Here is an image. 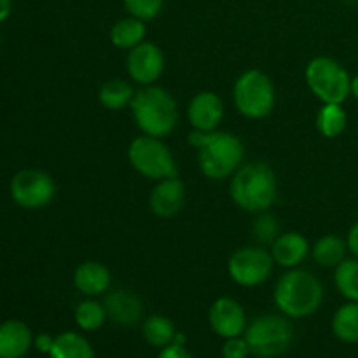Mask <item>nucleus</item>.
Returning a JSON list of instances; mask_svg holds the SVG:
<instances>
[{
    "label": "nucleus",
    "instance_id": "nucleus-1",
    "mask_svg": "<svg viewBox=\"0 0 358 358\" xmlns=\"http://www.w3.org/2000/svg\"><path fill=\"white\" fill-rule=\"evenodd\" d=\"M189 143L198 149L199 170L210 180L231 178L243 164L245 147L236 135L229 131L189 133Z\"/></svg>",
    "mask_w": 358,
    "mask_h": 358
},
{
    "label": "nucleus",
    "instance_id": "nucleus-2",
    "mask_svg": "<svg viewBox=\"0 0 358 358\" xmlns=\"http://www.w3.org/2000/svg\"><path fill=\"white\" fill-rule=\"evenodd\" d=\"M229 194L245 212H268L278 198V178L273 168L261 161L241 164L231 177Z\"/></svg>",
    "mask_w": 358,
    "mask_h": 358
},
{
    "label": "nucleus",
    "instance_id": "nucleus-3",
    "mask_svg": "<svg viewBox=\"0 0 358 358\" xmlns=\"http://www.w3.org/2000/svg\"><path fill=\"white\" fill-rule=\"evenodd\" d=\"M135 124L143 135L164 138L171 135L178 124V107L175 98L159 86H143L135 91L131 105Z\"/></svg>",
    "mask_w": 358,
    "mask_h": 358
},
{
    "label": "nucleus",
    "instance_id": "nucleus-4",
    "mask_svg": "<svg viewBox=\"0 0 358 358\" xmlns=\"http://www.w3.org/2000/svg\"><path fill=\"white\" fill-rule=\"evenodd\" d=\"M273 297L278 310L285 317L306 318L322 306L324 287L313 273L294 268L282 275Z\"/></svg>",
    "mask_w": 358,
    "mask_h": 358
},
{
    "label": "nucleus",
    "instance_id": "nucleus-5",
    "mask_svg": "<svg viewBox=\"0 0 358 358\" xmlns=\"http://www.w3.org/2000/svg\"><path fill=\"white\" fill-rule=\"evenodd\" d=\"M245 339L252 355L276 358L287 352L294 341L292 324L282 315H261L247 325Z\"/></svg>",
    "mask_w": 358,
    "mask_h": 358
},
{
    "label": "nucleus",
    "instance_id": "nucleus-6",
    "mask_svg": "<svg viewBox=\"0 0 358 358\" xmlns=\"http://www.w3.org/2000/svg\"><path fill=\"white\" fill-rule=\"evenodd\" d=\"M233 100L238 112L245 117H266L271 114L276 100L273 80L261 70H247L234 83Z\"/></svg>",
    "mask_w": 358,
    "mask_h": 358
},
{
    "label": "nucleus",
    "instance_id": "nucleus-7",
    "mask_svg": "<svg viewBox=\"0 0 358 358\" xmlns=\"http://www.w3.org/2000/svg\"><path fill=\"white\" fill-rule=\"evenodd\" d=\"M306 84L324 103H341L350 96L352 77L345 66L329 56H317L306 66Z\"/></svg>",
    "mask_w": 358,
    "mask_h": 358
},
{
    "label": "nucleus",
    "instance_id": "nucleus-8",
    "mask_svg": "<svg viewBox=\"0 0 358 358\" xmlns=\"http://www.w3.org/2000/svg\"><path fill=\"white\" fill-rule=\"evenodd\" d=\"M128 159L133 170L150 180H163L177 175V163L163 140L156 136H136L128 147Z\"/></svg>",
    "mask_w": 358,
    "mask_h": 358
},
{
    "label": "nucleus",
    "instance_id": "nucleus-9",
    "mask_svg": "<svg viewBox=\"0 0 358 358\" xmlns=\"http://www.w3.org/2000/svg\"><path fill=\"white\" fill-rule=\"evenodd\" d=\"M275 261L262 247H241L227 261V273L240 287H259L271 276Z\"/></svg>",
    "mask_w": 358,
    "mask_h": 358
},
{
    "label": "nucleus",
    "instance_id": "nucleus-10",
    "mask_svg": "<svg viewBox=\"0 0 358 358\" xmlns=\"http://www.w3.org/2000/svg\"><path fill=\"white\" fill-rule=\"evenodd\" d=\"M10 196L21 208L41 210L56 196V184L42 170H21L10 180Z\"/></svg>",
    "mask_w": 358,
    "mask_h": 358
},
{
    "label": "nucleus",
    "instance_id": "nucleus-11",
    "mask_svg": "<svg viewBox=\"0 0 358 358\" xmlns=\"http://www.w3.org/2000/svg\"><path fill=\"white\" fill-rule=\"evenodd\" d=\"M126 66L131 80L140 86H152L164 72V55L156 44L143 41L129 49Z\"/></svg>",
    "mask_w": 358,
    "mask_h": 358
},
{
    "label": "nucleus",
    "instance_id": "nucleus-12",
    "mask_svg": "<svg viewBox=\"0 0 358 358\" xmlns=\"http://www.w3.org/2000/svg\"><path fill=\"white\" fill-rule=\"evenodd\" d=\"M210 327L224 339L238 338L247 331V315L243 306L231 297H219L213 301L208 311Z\"/></svg>",
    "mask_w": 358,
    "mask_h": 358
},
{
    "label": "nucleus",
    "instance_id": "nucleus-13",
    "mask_svg": "<svg viewBox=\"0 0 358 358\" xmlns=\"http://www.w3.org/2000/svg\"><path fill=\"white\" fill-rule=\"evenodd\" d=\"M224 117V101L213 91H201L187 107V119L198 131H215Z\"/></svg>",
    "mask_w": 358,
    "mask_h": 358
},
{
    "label": "nucleus",
    "instance_id": "nucleus-14",
    "mask_svg": "<svg viewBox=\"0 0 358 358\" xmlns=\"http://www.w3.org/2000/svg\"><path fill=\"white\" fill-rule=\"evenodd\" d=\"M185 185L180 178L175 177L163 178L156 184L149 196V206L154 215L161 219H171L184 208Z\"/></svg>",
    "mask_w": 358,
    "mask_h": 358
},
{
    "label": "nucleus",
    "instance_id": "nucleus-15",
    "mask_svg": "<svg viewBox=\"0 0 358 358\" xmlns=\"http://www.w3.org/2000/svg\"><path fill=\"white\" fill-rule=\"evenodd\" d=\"M310 250L311 247L306 236H303L297 231H290V233L280 234L271 243V250L269 252H271L275 264L294 269L299 268L306 261Z\"/></svg>",
    "mask_w": 358,
    "mask_h": 358
},
{
    "label": "nucleus",
    "instance_id": "nucleus-16",
    "mask_svg": "<svg viewBox=\"0 0 358 358\" xmlns=\"http://www.w3.org/2000/svg\"><path fill=\"white\" fill-rule=\"evenodd\" d=\"M103 306L107 317L119 325H135L143 315V304L131 290L115 289L105 296Z\"/></svg>",
    "mask_w": 358,
    "mask_h": 358
},
{
    "label": "nucleus",
    "instance_id": "nucleus-17",
    "mask_svg": "<svg viewBox=\"0 0 358 358\" xmlns=\"http://www.w3.org/2000/svg\"><path fill=\"white\" fill-rule=\"evenodd\" d=\"M110 271L107 266L98 261L83 262L77 266L76 273H73V285L84 296H103L110 289Z\"/></svg>",
    "mask_w": 358,
    "mask_h": 358
},
{
    "label": "nucleus",
    "instance_id": "nucleus-18",
    "mask_svg": "<svg viewBox=\"0 0 358 358\" xmlns=\"http://www.w3.org/2000/svg\"><path fill=\"white\" fill-rule=\"evenodd\" d=\"M31 343V331L23 322L7 320L0 325V358H23Z\"/></svg>",
    "mask_w": 358,
    "mask_h": 358
},
{
    "label": "nucleus",
    "instance_id": "nucleus-19",
    "mask_svg": "<svg viewBox=\"0 0 358 358\" xmlns=\"http://www.w3.org/2000/svg\"><path fill=\"white\" fill-rule=\"evenodd\" d=\"M145 21L135 16L122 17L110 28V42L119 49H133L145 41Z\"/></svg>",
    "mask_w": 358,
    "mask_h": 358
},
{
    "label": "nucleus",
    "instance_id": "nucleus-20",
    "mask_svg": "<svg viewBox=\"0 0 358 358\" xmlns=\"http://www.w3.org/2000/svg\"><path fill=\"white\" fill-rule=\"evenodd\" d=\"M346 250L348 245L343 238L334 236V234H325L311 248L315 262L322 268H338L346 259Z\"/></svg>",
    "mask_w": 358,
    "mask_h": 358
},
{
    "label": "nucleus",
    "instance_id": "nucleus-21",
    "mask_svg": "<svg viewBox=\"0 0 358 358\" xmlns=\"http://www.w3.org/2000/svg\"><path fill=\"white\" fill-rule=\"evenodd\" d=\"M49 355L51 358H94V352L86 338L79 332L69 331L55 338Z\"/></svg>",
    "mask_w": 358,
    "mask_h": 358
},
{
    "label": "nucleus",
    "instance_id": "nucleus-22",
    "mask_svg": "<svg viewBox=\"0 0 358 358\" xmlns=\"http://www.w3.org/2000/svg\"><path fill=\"white\" fill-rule=\"evenodd\" d=\"M332 332L343 343H358V301H348L336 311L332 318Z\"/></svg>",
    "mask_w": 358,
    "mask_h": 358
},
{
    "label": "nucleus",
    "instance_id": "nucleus-23",
    "mask_svg": "<svg viewBox=\"0 0 358 358\" xmlns=\"http://www.w3.org/2000/svg\"><path fill=\"white\" fill-rule=\"evenodd\" d=\"M135 90L122 79H110L103 83L98 91V100L107 110H122L124 107L131 105Z\"/></svg>",
    "mask_w": 358,
    "mask_h": 358
},
{
    "label": "nucleus",
    "instance_id": "nucleus-24",
    "mask_svg": "<svg viewBox=\"0 0 358 358\" xmlns=\"http://www.w3.org/2000/svg\"><path fill=\"white\" fill-rule=\"evenodd\" d=\"M142 332L145 341L154 348H164V346L171 345L175 336H177L173 322L164 317V315H150V317H147L142 325Z\"/></svg>",
    "mask_w": 358,
    "mask_h": 358
},
{
    "label": "nucleus",
    "instance_id": "nucleus-25",
    "mask_svg": "<svg viewBox=\"0 0 358 358\" xmlns=\"http://www.w3.org/2000/svg\"><path fill=\"white\" fill-rule=\"evenodd\" d=\"M348 126V115L341 103H324L317 114V128L325 138H336L343 135Z\"/></svg>",
    "mask_w": 358,
    "mask_h": 358
},
{
    "label": "nucleus",
    "instance_id": "nucleus-26",
    "mask_svg": "<svg viewBox=\"0 0 358 358\" xmlns=\"http://www.w3.org/2000/svg\"><path fill=\"white\" fill-rule=\"evenodd\" d=\"M334 283L339 294L348 301H358V259H345L336 268Z\"/></svg>",
    "mask_w": 358,
    "mask_h": 358
},
{
    "label": "nucleus",
    "instance_id": "nucleus-27",
    "mask_svg": "<svg viewBox=\"0 0 358 358\" xmlns=\"http://www.w3.org/2000/svg\"><path fill=\"white\" fill-rule=\"evenodd\" d=\"M107 310L103 303H98L94 299H86L77 304L76 308V324L83 331H96L107 320Z\"/></svg>",
    "mask_w": 358,
    "mask_h": 358
},
{
    "label": "nucleus",
    "instance_id": "nucleus-28",
    "mask_svg": "<svg viewBox=\"0 0 358 358\" xmlns=\"http://www.w3.org/2000/svg\"><path fill=\"white\" fill-rule=\"evenodd\" d=\"M252 231H254V238L261 245H271L280 236L278 222H276V219L271 213L266 212L259 213L257 219L254 220Z\"/></svg>",
    "mask_w": 358,
    "mask_h": 358
},
{
    "label": "nucleus",
    "instance_id": "nucleus-29",
    "mask_svg": "<svg viewBox=\"0 0 358 358\" xmlns=\"http://www.w3.org/2000/svg\"><path fill=\"white\" fill-rule=\"evenodd\" d=\"M166 0H124V7L129 16H135L142 21L154 20L163 10Z\"/></svg>",
    "mask_w": 358,
    "mask_h": 358
},
{
    "label": "nucleus",
    "instance_id": "nucleus-30",
    "mask_svg": "<svg viewBox=\"0 0 358 358\" xmlns=\"http://www.w3.org/2000/svg\"><path fill=\"white\" fill-rule=\"evenodd\" d=\"M224 358H248L250 355V346L245 338H229L226 339L222 346Z\"/></svg>",
    "mask_w": 358,
    "mask_h": 358
},
{
    "label": "nucleus",
    "instance_id": "nucleus-31",
    "mask_svg": "<svg viewBox=\"0 0 358 358\" xmlns=\"http://www.w3.org/2000/svg\"><path fill=\"white\" fill-rule=\"evenodd\" d=\"M157 358H192V355L187 352L185 345H182V343H171V345L161 348V353Z\"/></svg>",
    "mask_w": 358,
    "mask_h": 358
},
{
    "label": "nucleus",
    "instance_id": "nucleus-32",
    "mask_svg": "<svg viewBox=\"0 0 358 358\" xmlns=\"http://www.w3.org/2000/svg\"><path fill=\"white\" fill-rule=\"evenodd\" d=\"M34 343H35V348H37L38 352L49 353L51 352L52 345H55V338H51L49 334H41L34 339Z\"/></svg>",
    "mask_w": 358,
    "mask_h": 358
},
{
    "label": "nucleus",
    "instance_id": "nucleus-33",
    "mask_svg": "<svg viewBox=\"0 0 358 358\" xmlns=\"http://www.w3.org/2000/svg\"><path fill=\"white\" fill-rule=\"evenodd\" d=\"M346 245H348V250L358 259V220L350 229L348 238H346Z\"/></svg>",
    "mask_w": 358,
    "mask_h": 358
},
{
    "label": "nucleus",
    "instance_id": "nucleus-34",
    "mask_svg": "<svg viewBox=\"0 0 358 358\" xmlns=\"http://www.w3.org/2000/svg\"><path fill=\"white\" fill-rule=\"evenodd\" d=\"M13 10V0H0V23L10 16Z\"/></svg>",
    "mask_w": 358,
    "mask_h": 358
},
{
    "label": "nucleus",
    "instance_id": "nucleus-35",
    "mask_svg": "<svg viewBox=\"0 0 358 358\" xmlns=\"http://www.w3.org/2000/svg\"><path fill=\"white\" fill-rule=\"evenodd\" d=\"M350 94L358 101V76L352 77V84H350Z\"/></svg>",
    "mask_w": 358,
    "mask_h": 358
},
{
    "label": "nucleus",
    "instance_id": "nucleus-36",
    "mask_svg": "<svg viewBox=\"0 0 358 358\" xmlns=\"http://www.w3.org/2000/svg\"><path fill=\"white\" fill-rule=\"evenodd\" d=\"M357 6H358V0H357Z\"/></svg>",
    "mask_w": 358,
    "mask_h": 358
}]
</instances>
